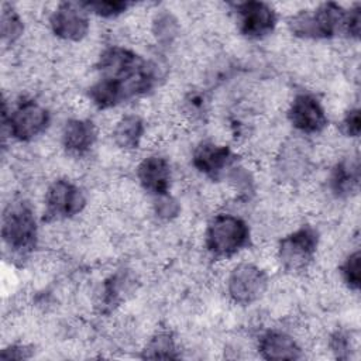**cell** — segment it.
Instances as JSON below:
<instances>
[{
	"label": "cell",
	"instance_id": "cell-1",
	"mask_svg": "<svg viewBox=\"0 0 361 361\" xmlns=\"http://www.w3.org/2000/svg\"><path fill=\"white\" fill-rule=\"evenodd\" d=\"M100 78L90 85L87 96L100 110L147 94L161 76L157 63L120 45L106 48L96 63Z\"/></svg>",
	"mask_w": 361,
	"mask_h": 361
},
{
	"label": "cell",
	"instance_id": "cell-2",
	"mask_svg": "<svg viewBox=\"0 0 361 361\" xmlns=\"http://www.w3.org/2000/svg\"><path fill=\"white\" fill-rule=\"evenodd\" d=\"M38 224L28 202L8 203L1 216L3 245L13 257L27 258L38 244Z\"/></svg>",
	"mask_w": 361,
	"mask_h": 361
},
{
	"label": "cell",
	"instance_id": "cell-3",
	"mask_svg": "<svg viewBox=\"0 0 361 361\" xmlns=\"http://www.w3.org/2000/svg\"><path fill=\"white\" fill-rule=\"evenodd\" d=\"M251 243V230L244 219L237 214L219 213L207 223L204 247L214 258H231Z\"/></svg>",
	"mask_w": 361,
	"mask_h": 361
},
{
	"label": "cell",
	"instance_id": "cell-4",
	"mask_svg": "<svg viewBox=\"0 0 361 361\" xmlns=\"http://www.w3.org/2000/svg\"><path fill=\"white\" fill-rule=\"evenodd\" d=\"M347 8L327 1L313 10L295 13L288 23L289 31L303 39H330L345 30Z\"/></svg>",
	"mask_w": 361,
	"mask_h": 361
},
{
	"label": "cell",
	"instance_id": "cell-5",
	"mask_svg": "<svg viewBox=\"0 0 361 361\" xmlns=\"http://www.w3.org/2000/svg\"><path fill=\"white\" fill-rule=\"evenodd\" d=\"M51 123V114L45 106L34 99H21L10 110L3 106V126L10 138L18 142H30L45 133Z\"/></svg>",
	"mask_w": 361,
	"mask_h": 361
},
{
	"label": "cell",
	"instance_id": "cell-6",
	"mask_svg": "<svg viewBox=\"0 0 361 361\" xmlns=\"http://www.w3.org/2000/svg\"><path fill=\"white\" fill-rule=\"evenodd\" d=\"M319 243L320 235L314 227L300 226L279 240L276 258L288 272L306 271L316 257Z\"/></svg>",
	"mask_w": 361,
	"mask_h": 361
},
{
	"label": "cell",
	"instance_id": "cell-7",
	"mask_svg": "<svg viewBox=\"0 0 361 361\" xmlns=\"http://www.w3.org/2000/svg\"><path fill=\"white\" fill-rule=\"evenodd\" d=\"M86 196L76 183L61 178L54 180L44 196V221L72 219L86 207Z\"/></svg>",
	"mask_w": 361,
	"mask_h": 361
},
{
	"label": "cell",
	"instance_id": "cell-8",
	"mask_svg": "<svg viewBox=\"0 0 361 361\" xmlns=\"http://www.w3.org/2000/svg\"><path fill=\"white\" fill-rule=\"evenodd\" d=\"M268 289L267 272L254 262L237 264L227 276V293L237 305H251L259 300Z\"/></svg>",
	"mask_w": 361,
	"mask_h": 361
},
{
	"label": "cell",
	"instance_id": "cell-9",
	"mask_svg": "<svg viewBox=\"0 0 361 361\" xmlns=\"http://www.w3.org/2000/svg\"><path fill=\"white\" fill-rule=\"evenodd\" d=\"M48 23L52 34L56 38L69 42L82 41L90 30L89 13L83 7L82 1L58 3L51 11Z\"/></svg>",
	"mask_w": 361,
	"mask_h": 361
},
{
	"label": "cell",
	"instance_id": "cell-10",
	"mask_svg": "<svg viewBox=\"0 0 361 361\" xmlns=\"http://www.w3.org/2000/svg\"><path fill=\"white\" fill-rule=\"evenodd\" d=\"M238 31L251 39H261L274 32L278 16L274 7L265 1H240L234 4Z\"/></svg>",
	"mask_w": 361,
	"mask_h": 361
},
{
	"label": "cell",
	"instance_id": "cell-11",
	"mask_svg": "<svg viewBox=\"0 0 361 361\" xmlns=\"http://www.w3.org/2000/svg\"><path fill=\"white\" fill-rule=\"evenodd\" d=\"M290 126L300 134L312 135L322 133L329 123L322 102L312 93H298L286 111Z\"/></svg>",
	"mask_w": 361,
	"mask_h": 361
},
{
	"label": "cell",
	"instance_id": "cell-12",
	"mask_svg": "<svg viewBox=\"0 0 361 361\" xmlns=\"http://www.w3.org/2000/svg\"><path fill=\"white\" fill-rule=\"evenodd\" d=\"M237 162L234 151L224 144L200 141L192 152V165L200 173L217 180L226 175Z\"/></svg>",
	"mask_w": 361,
	"mask_h": 361
},
{
	"label": "cell",
	"instance_id": "cell-13",
	"mask_svg": "<svg viewBox=\"0 0 361 361\" xmlns=\"http://www.w3.org/2000/svg\"><path fill=\"white\" fill-rule=\"evenodd\" d=\"M140 186L152 197L169 193L172 169L169 161L162 155H148L140 161L135 169Z\"/></svg>",
	"mask_w": 361,
	"mask_h": 361
},
{
	"label": "cell",
	"instance_id": "cell-14",
	"mask_svg": "<svg viewBox=\"0 0 361 361\" xmlns=\"http://www.w3.org/2000/svg\"><path fill=\"white\" fill-rule=\"evenodd\" d=\"M258 353L264 360L271 361L302 358V348L293 336L275 329L267 330L259 336Z\"/></svg>",
	"mask_w": 361,
	"mask_h": 361
},
{
	"label": "cell",
	"instance_id": "cell-15",
	"mask_svg": "<svg viewBox=\"0 0 361 361\" xmlns=\"http://www.w3.org/2000/svg\"><path fill=\"white\" fill-rule=\"evenodd\" d=\"M97 140V127L89 118H71L65 123L61 141L63 148L73 155H83L90 151Z\"/></svg>",
	"mask_w": 361,
	"mask_h": 361
},
{
	"label": "cell",
	"instance_id": "cell-16",
	"mask_svg": "<svg viewBox=\"0 0 361 361\" xmlns=\"http://www.w3.org/2000/svg\"><path fill=\"white\" fill-rule=\"evenodd\" d=\"M309 151L305 142L299 140L288 141L279 149L276 157V169L286 180H298L305 176L309 166Z\"/></svg>",
	"mask_w": 361,
	"mask_h": 361
},
{
	"label": "cell",
	"instance_id": "cell-17",
	"mask_svg": "<svg viewBox=\"0 0 361 361\" xmlns=\"http://www.w3.org/2000/svg\"><path fill=\"white\" fill-rule=\"evenodd\" d=\"M145 134L144 120L135 114H124L120 117L113 127V141L124 151H134L141 145Z\"/></svg>",
	"mask_w": 361,
	"mask_h": 361
},
{
	"label": "cell",
	"instance_id": "cell-18",
	"mask_svg": "<svg viewBox=\"0 0 361 361\" xmlns=\"http://www.w3.org/2000/svg\"><path fill=\"white\" fill-rule=\"evenodd\" d=\"M360 165L358 159H344L334 165L330 175V189L338 197H347L358 190Z\"/></svg>",
	"mask_w": 361,
	"mask_h": 361
},
{
	"label": "cell",
	"instance_id": "cell-19",
	"mask_svg": "<svg viewBox=\"0 0 361 361\" xmlns=\"http://www.w3.org/2000/svg\"><path fill=\"white\" fill-rule=\"evenodd\" d=\"M24 28V20L18 10L10 3H3L0 14L1 44L4 47L14 45L23 37Z\"/></svg>",
	"mask_w": 361,
	"mask_h": 361
},
{
	"label": "cell",
	"instance_id": "cell-20",
	"mask_svg": "<svg viewBox=\"0 0 361 361\" xmlns=\"http://www.w3.org/2000/svg\"><path fill=\"white\" fill-rule=\"evenodd\" d=\"M142 358L148 360H175L179 358L176 341L172 333L158 331L145 344Z\"/></svg>",
	"mask_w": 361,
	"mask_h": 361
},
{
	"label": "cell",
	"instance_id": "cell-21",
	"mask_svg": "<svg viewBox=\"0 0 361 361\" xmlns=\"http://www.w3.org/2000/svg\"><path fill=\"white\" fill-rule=\"evenodd\" d=\"M151 32L159 45H172L180 32L179 20L171 11L161 10L151 21Z\"/></svg>",
	"mask_w": 361,
	"mask_h": 361
},
{
	"label": "cell",
	"instance_id": "cell-22",
	"mask_svg": "<svg viewBox=\"0 0 361 361\" xmlns=\"http://www.w3.org/2000/svg\"><path fill=\"white\" fill-rule=\"evenodd\" d=\"M83 7L89 14H96L102 18H116L124 14L131 3L128 1H117V0H97V1H82Z\"/></svg>",
	"mask_w": 361,
	"mask_h": 361
},
{
	"label": "cell",
	"instance_id": "cell-23",
	"mask_svg": "<svg viewBox=\"0 0 361 361\" xmlns=\"http://www.w3.org/2000/svg\"><path fill=\"white\" fill-rule=\"evenodd\" d=\"M360 251L355 250L353 252H350L345 259L343 261V264L340 265V274H341V279L345 283V286L350 290L358 292L360 285H361V274H360Z\"/></svg>",
	"mask_w": 361,
	"mask_h": 361
},
{
	"label": "cell",
	"instance_id": "cell-24",
	"mask_svg": "<svg viewBox=\"0 0 361 361\" xmlns=\"http://www.w3.org/2000/svg\"><path fill=\"white\" fill-rule=\"evenodd\" d=\"M152 210H154V214L159 220L171 221V220H173V219H176L179 216V213H180V203L171 193H165V195L154 197Z\"/></svg>",
	"mask_w": 361,
	"mask_h": 361
},
{
	"label": "cell",
	"instance_id": "cell-25",
	"mask_svg": "<svg viewBox=\"0 0 361 361\" xmlns=\"http://www.w3.org/2000/svg\"><path fill=\"white\" fill-rule=\"evenodd\" d=\"M329 345H330L333 354L338 360L350 358V353L354 351V348H355V343H354L351 331H345V330H337L336 333H333L330 337Z\"/></svg>",
	"mask_w": 361,
	"mask_h": 361
},
{
	"label": "cell",
	"instance_id": "cell-26",
	"mask_svg": "<svg viewBox=\"0 0 361 361\" xmlns=\"http://www.w3.org/2000/svg\"><path fill=\"white\" fill-rule=\"evenodd\" d=\"M341 131L351 138H357L361 131V114L360 109H350L341 120Z\"/></svg>",
	"mask_w": 361,
	"mask_h": 361
},
{
	"label": "cell",
	"instance_id": "cell-27",
	"mask_svg": "<svg viewBox=\"0 0 361 361\" xmlns=\"http://www.w3.org/2000/svg\"><path fill=\"white\" fill-rule=\"evenodd\" d=\"M361 30V10L360 4H354L347 10L345 16V30L344 34H347L350 38H358Z\"/></svg>",
	"mask_w": 361,
	"mask_h": 361
},
{
	"label": "cell",
	"instance_id": "cell-28",
	"mask_svg": "<svg viewBox=\"0 0 361 361\" xmlns=\"http://www.w3.org/2000/svg\"><path fill=\"white\" fill-rule=\"evenodd\" d=\"M32 355V347L28 344L14 343L4 347L0 353V360H27Z\"/></svg>",
	"mask_w": 361,
	"mask_h": 361
}]
</instances>
